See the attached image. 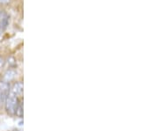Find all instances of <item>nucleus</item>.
Wrapping results in <instances>:
<instances>
[{"mask_svg":"<svg viewBox=\"0 0 158 131\" xmlns=\"http://www.w3.org/2000/svg\"><path fill=\"white\" fill-rule=\"evenodd\" d=\"M18 105H19L18 97L10 91L5 102V107L7 113H9L10 114H15Z\"/></svg>","mask_w":158,"mask_h":131,"instance_id":"1","label":"nucleus"},{"mask_svg":"<svg viewBox=\"0 0 158 131\" xmlns=\"http://www.w3.org/2000/svg\"><path fill=\"white\" fill-rule=\"evenodd\" d=\"M10 92V85L4 81L0 82V107L5 105L6 99Z\"/></svg>","mask_w":158,"mask_h":131,"instance_id":"2","label":"nucleus"},{"mask_svg":"<svg viewBox=\"0 0 158 131\" xmlns=\"http://www.w3.org/2000/svg\"><path fill=\"white\" fill-rule=\"evenodd\" d=\"M23 88H24V86H23L22 82H17L12 86L11 89H10V91L14 95H16L17 97L21 96L23 93Z\"/></svg>","mask_w":158,"mask_h":131,"instance_id":"3","label":"nucleus"},{"mask_svg":"<svg viewBox=\"0 0 158 131\" xmlns=\"http://www.w3.org/2000/svg\"><path fill=\"white\" fill-rule=\"evenodd\" d=\"M15 77H16V72L14 70H9L4 75L3 81L6 82V83H9V82H11V80L14 79Z\"/></svg>","mask_w":158,"mask_h":131,"instance_id":"4","label":"nucleus"},{"mask_svg":"<svg viewBox=\"0 0 158 131\" xmlns=\"http://www.w3.org/2000/svg\"><path fill=\"white\" fill-rule=\"evenodd\" d=\"M15 114L19 115V116H22L23 114V105L22 103H19L17 109H16V113Z\"/></svg>","mask_w":158,"mask_h":131,"instance_id":"5","label":"nucleus"},{"mask_svg":"<svg viewBox=\"0 0 158 131\" xmlns=\"http://www.w3.org/2000/svg\"><path fill=\"white\" fill-rule=\"evenodd\" d=\"M2 65H3V60H2V59L0 58V68L2 67Z\"/></svg>","mask_w":158,"mask_h":131,"instance_id":"6","label":"nucleus"},{"mask_svg":"<svg viewBox=\"0 0 158 131\" xmlns=\"http://www.w3.org/2000/svg\"><path fill=\"white\" fill-rule=\"evenodd\" d=\"M7 0H0V3H4V2H6Z\"/></svg>","mask_w":158,"mask_h":131,"instance_id":"7","label":"nucleus"}]
</instances>
